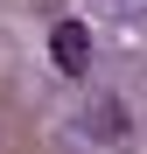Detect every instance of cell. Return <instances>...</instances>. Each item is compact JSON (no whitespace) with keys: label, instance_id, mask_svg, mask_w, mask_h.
I'll return each mask as SVG.
<instances>
[{"label":"cell","instance_id":"cell-1","mask_svg":"<svg viewBox=\"0 0 147 154\" xmlns=\"http://www.w3.org/2000/svg\"><path fill=\"white\" fill-rule=\"evenodd\" d=\"M49 56H56L63 77H84V70H91V35H84V21H56V28H49Z\"/></svg>","mask_w":147,"mask_h":154}]
</instances>
